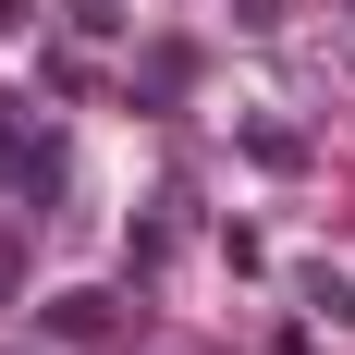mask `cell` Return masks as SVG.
<instances>
[{
    "instance_id": "obj_2",
    "label": "cell",
    "mask_w": 355,
    "mask_h": 355,
    "mask_svg": "<svg viewBox=\"0 0 355 355\" xmlns=\"http://www.w3.org/2000/svg\"><path fill=\"white\" fill-rule=\"evenodd\" d=\"M37 319H49V343H73V355H98L110 331H123V306H110V294H49Z\"/></svg>"
},
{
    "instance_id": "obj_1",
    "label": "cell",
    "mask_w": 355,
    "mask_h": 355,
    "mask_svg": "<svg viewBox=\"0 0 355 355\" xmlns=\"http://www.w3.org/2000/svg\"><path fill=\"white\" fill-rule=\"evenodd\" d=\"M25 110H37V98H0V184H49V172H62V147L37 135Z\"/></svg>"
}]
</instances>
